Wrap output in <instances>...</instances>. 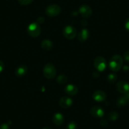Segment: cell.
<instances>
[{
	"instance_id": "6da1fadb",
	"label": "cell",
	"mask_w": 129,
	"mask_h": 129,
	"mask_svg": "<svg viewBox=\"0 0 129 129\" xmlns=\"http://www.w3.org/2000/svg\"><path fill=\"white\" fill-rule=\"evenodd\" d=\"M123 62V60L121 56L118 54L114 55L110 59V62H109V67L111 71L115 72H118L122 67Z\"/></svg>"
},
{
	"instance_id": "7a4b0ae2",
	"label": "cell",
	"mask_w": 129,
	"mask_h": 129,
	"mask_svg": "<svg viewBox=\"0 0 129 129\" xmlns=\"http://www.w3.org/2000/svg\"><path fill=\"white\" fill-rule=\"evenodd\" d=\"M44 77L48 79H53L55 77L56 74L55 67L52 63H47L43 69Z\"/></svg>"
},
{
	"instance_id": "3957f363",
	"label": "cell",
	"mask_w": 129,
	"mask_h": 129,
	"mask_svg": "<svg viewBox=\"0 0 129 129\" xmlns=\"http://www.w3.org/2000/svg\"><path fill=\"white\" fill-rule=\"evenodd\" d=\"M28 34L32 38H37L41 34V27L37 22L32 23L28 27Z\"/></svg>"
},
{
	"instance_id": "277c9868",
	"label": "cell",
	"mask_w": 129,
	"mask_h": 129,
	"mask_svg": "<svg viewBox=\"0 0 129 129\" xmlns=\"http://www.w3.org/2000/svg\"><path fill=\"white\" fill-rule=\"evenodd\" d=\"M61 12V8L59 5L56 4L51 5L48 6L46 9V14L51 17L58 16Z\"/></svg>"
},
{
	"instance_id": "5b68a950",
	"label": "cell",
	"mask_w": 129,
	"mask_h": 129,
	"mask_svg": "<svg viewBox=\"0 0 129 129\" xmlns=\"http://www.w3.org/2000/svg\"><path fill=\"white\" fill-rule=\"evenodd\" d=\"M94 64L96 70L99 72H103L106 67V59L102 56H97L94 59Z\"/></svg>"
},
{
	"instance_id": "8992f818",
	"label": "cell",
	"mask_w": 129,
	"mask_h": 129,
	"mask_svg": "<svg viewBox=\"0 0 129 129\" xmlns=\"http://www.w3.org/2000/svg\"><path fill=\"white\" fill-rule=\"evenodd\" d=\"M76 29L71 25L66 26L63 29V35L68 39H74L76 36Z\"/></svg>"
},
{
	"instance_id": "52a82bcc",
	"label": "cell",
	"mask_w": 129,
	"mask_h": 129,
	"mask_svg": "<svg viewBox=\"0 0 129 129\" xmlns=\"http://www.w3.org/2000/svg\"><path fill=\"white\" fill-rule=\"evenodd\" d=\"M116 88L118 91L125 94L129 92V84L126 81L121 80L116 84Z\"/></svg>"
},
{
	"instance_id": "ba28073f",
	"label": "cell",
	"mask_w": 129,
	"mask_h": 129,
	"mask_svg": "<svg viewBox=\"0 0 129 129\" xmlns=\"http://www.w3.org/2000/svg\"><path fill=\"white\" fill-rule=\"evenodd\" d=\"M92 98L97 102H103L106 100V94L103 90H98L93 93Z\"/></svg>"
},
{
	"instance_id": "9c48e42d",
	"label": "cell",
	"mask_w": 129,
	"mask_h": 129,
	"mask_svg": "<svg viewBox=\"0 0 129 129\" xmlns=\"http://www.w3.org/2000/svg\"><path fill=\"white\" fill-rule=\"evenodd\" d=\"M79 12L84 18H89L92 15V10L89 6L83 5L79 8Z\"/></svg>"
},
{
	"instance_id": "30bf717a",
	"label": "cell",
	"mask_w": 129,
	"mask_h": 129,
	"mask_svg": "<svg viewBox=\"0 0 129 129\" xmlns=\"http://www.w3.org/2000/svg\"><path fill=\"white\" fill-rule=\"evenodd\" d=\"M90 114L94 117L101 118L105 115V111L100 106H94L90 109Z\"/></svg>"
},
{
	"instance_id": "8fae6325",
	"label": "cell",
	"mask_w": 129,
	"mask_h": 129,
	"mask_svg": "<svg viewBox=\"0 0 129 129\" xmlns=\"http://www.w3.org/2000/svg\"><path fill=\"white\" fill-rule=\"evenodd\" d=\"M59 106L63 108H69L71 107L73 104V101L71 98L69 97H63L59 100Z\"/></svg>"
},
{
	"instance_id": "7c38bea8",
	"label": "cell",
	"mask_w": 129,
	"mask_h": 129,
	"mask_svg": "<svg viewBox=\"0 0 129 129\" xmlns=\"http://www.w3.org/2000/svg\"><path fill=\"white\" fill-rule=\"evenodd\" d=\"M64 91L70 95H75L77 94L79 89L76 85L74 84H69L64 87Z\"/></svg>"
},
{
	"instance_id": "4fadbf2b",
	"label": "cell",
	"mask_w": 129,
	"mask_h": 129,
	"mask_svg": "<svg viewBox=\"0 0 129 129\" xmlns=\"http://www.w3.org/2000/svg\"><path fill=\"white\" fill-rule=\"evenodd\" d=\"M27 72H28V69H27V66H25L24 64H22L16 69L15 74L17 77H22L25 76L27 74Z\"/></svg>"
},
{
	"instance_id": "5bb4252c",
	"label": "cell",
	"mask_w": 129,
	"mask_h": 129,
	"mask_svg": "<svg viewBox=\"0 0 129 129\" xmlns=\"http://www.w3.org/2000/svg\"><path fill=\"white\" fill-rule=\"evenodd\" d=\"M78 39L80 42H84L89 38V32L87 28L82 29L78 34Z\"/></svg>"
},
{
	"instance_id": "9a60e30c",
	"label": "cell",
	"mask_w": 129,
	"mask_h": 129,
	"mask_svg": "<svg viewBox=\"0 0 129 129\" xmlns=\"http://www.w3.org/2000/svg\"><path fill=\"white\" fill-rule=\"evenodd\" d=\"M53 121L55 125H61L64 121V116L61 113H57L53 116Z\"/></svg>"
},
{
	"instance_id": "2e32d148",
	"label": "cell",
	"mask_w": 129,
	"mask_h": 129,
	"mask_svg": "<svg viewBox=\"0 0 129 129\" xmlns=\"http://www.w3.org/2000/svg\"><path fill=\"white\" fill-rule=\"evenodd\" d=\"M41 47L43 49L46 51L51 50L53 48V43L49 39H44L41 43Z\"/></svg>"
},
{
	"instance_id": "e0dca14e",
	"label": "cell",
	"mask_w": 129,
	"mask_h": 129,
	"mask_svg": "<svg viewBox=\"0 0 129 129\" xmlns=\"http://www.w3.org/2000/svg\"><path fill=\"white\" fill-rule=\"evenodd\" d=\"M128 102V101L126 95H121V96L119 97L116 100V105L118 107H123V106H125Z\"/></svg>"
},
{
	"instance_id": "ac0fdd59",
	"label": "cell",
	"mask_w": 129,
	"mask_h": 129,
	"mask_svg": "<svg viewBox=\"0 0 129 129\" xmlns=\"http://www.w3.org/2000/svg\"><path fill=\"white\" fill-rule=\"evenodd\" d=\"M68 81V77L65 75H59L56 78V82L59 84H65Z\"/></svg>"
},
{
	"instance_id": "d6986e66",
	"label": "cell",
	"mask_w": 129,
	"mask_h": 129,
	"mask_svg": "<svg viewBox=\"0 0 129 129\" xmlns=\"http://www.w3.org/2000/svg\"><path fill=\"white\" fill-rule=\"evenodd\" d=\"M118 116L119 115L117 112H116V111H111V112H110V113L108 115L107 118L109 120H110V121H116V120H117Z\"/></svg>"
},
{
	"instance_id": "ffe728a7",
	"label": "cell",
	"mask_w": 129,
	"mask_h": 129,
	"mask_svg": "<svg viewBox=\"0 0 129 129\" xmlns=\"http://www.w3.org/2000/svg\"><path fill=\"white\" fill-rule=\"evenodd\" d=\"M116 80H117V76L115 74H109L107 77V82L109 84H114Z\"/></svg>"
},
{
	"instance_id": "44dd1931",
	"label": "cell",
	"mask_w": 129,
	"mask_h": 129,
	"mask_svg": "<svg viewBox=\"0 0 129 129\" xmlns=\"http://www.w3.org/2000/svg\"><path fill=\"white\" fill-rule=\"evenodd\" d=\"M77 123L74 121H71L67 125L66 129H77Z\"/></svg>"
},
{
	"instance_id": "7402d4cb",
	"label": "cell",
	"mask_w": 129,
	"mask_h": 129,
	"mask_svg": "<svg viewBox=\"0 0 129 129\" xmlns=\"http://www.w3.org/2000/svg\"><path fill=\"white\" fill-rule=\"evenodd\" d=\"M34 0H18V2L21 5H30Z\"/></svg>"
},
{
	"instance_id": "603a6c76",
	"label": "cell",
	"mask_w": 129,
	"mask_h": 129,
	"mask_svg": "<svg viewBox=\"0 0 129 129\" xmlns=\"http://www.w3.org/2000/svg\"><path fill=\"white\" fill-rule=\"evenodd\" d=\"M123 59L126 62L129 63V51L125 52L123 54Z\"/></svg>"
},
{
	"instance_id": "cb8c5ba5",
	"label": "cell",
	"mask_w": 129,
	"mask_h": 129,
	"mask_svg": "<svg viewBox=\"0 0 129 129\" xmlns=\"http://www.w3.org/2000/svg\"><path fill=\"white\" fill-rule=\"evenodd\" d=\"M0 129H10L9 125L8 123H3L0 125Z\"/></svg>"
},
{
	"instance_id": "d4e9b609",
	"label": "cell",
	"mask_w": 129,
	"mask_h": 129,
	"mask_svg": "<svg viewBox=\"0 0 129 129\" xmlns=\"http://www.w3.org/2000/svg\"><path fill=\"white\" fill-rule=\"evenodd\" d=\"M100 124L103 127H106L108 126V121L106 120H101L100 121Z\"/></svg>"
},
{
	"instance_id": "484cf974",
	"label": "cell",
	"mask_w": 129,
	"mask_h": 129,
	"mask_svg": "<svg viewBox=\"0 0 129 129\" xmlns=\"http://www.w3.org/2000/svg\"><path fill=\"white\" fill-rule=\"evenodd\" d=\"M125 28L126 30L129 32V17L126 20V21H125Z\"/></svg>"
},
{
	"instance_id": "4316f807",
	"label": "cell",
	"mask_w": 129,
	"mask_h": 129,
	"mask_svg": "<svg viewBox=\"0 0 129 129\" xmlns=\"http://www.w3.org/2000/svg\"><path fill=\"white\" fill-rule=\"evenodd\" d=\"M5 69V64L2 61H0V74Z\"/></svg>"
},
{
	"instance_id": "83f0119b",
	"label": "cell",
	"mask_w": 129,
	"mask_h": 129,
	"mask_svg": "<svg viewBox=\"0 0 129 129\" xmlns=\"http://www.w3.org/2000/svg\"><path fill=\"white\" fill-rule=\"evenodd\" d=\"M44 22V18L42 17H39V18H38V20H37V23H39H39H43Z\"/></svg>"
},
{
	"instance_id": "f1b7e54d",
	"label": "cell",
	"mask_w": 129,
	"mask_h": 129,
	"mask_svg": "<svg viewBox=\"0 0 129 129\" xmlns=\"http://www.w3.org/2000/svg\"><path fill=\"white\" fill-rule=\"evenodd\" d=\"M125 95H126V98H127L128 101V102H129V92H128L126 93V94H125Z\"/></svg>"
},
{
	"instance_id": "f546056e",
	"label": "cell",
	"mask_w": 129,
	"mask_h": 129,
	"mask_svg": "<svg viewBox=\"0 0 129 129\" xmlns=\"http://www.w3.org/2000/svg\"><path fill=\"white\" fill-rule=\"evenodd\" d=\"M42 129H51V128H49V127H44Z\"/></svg>"
}]
</instances>
